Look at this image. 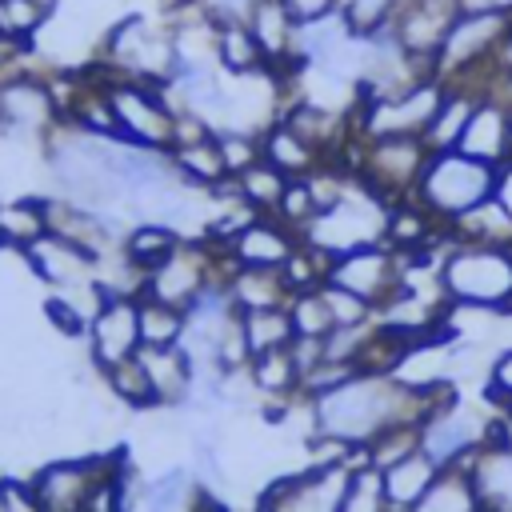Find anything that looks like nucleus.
Returning a JSON list of instances; mask_svg holds the SVG:
<instances>
[{
	"label": "nucleus",
	"instance_id": "obj_15",
	"mask_svg": "<svg viewBox=\"0 0 512 512\" xmlns=\"http://www.w3.org/2000/svg\"><path fill=\"white\" fill-rule=\"evenodd\" d=\"M112 468V460H56L32 476L44 512H80L92 484Z\"/></svg>",
	"mask_w": 512,
	"mask_h": 512
},
{
	"label": "nucleus",
	"instance_id": "obj_4",
	"mask_svg": "<svg viewBox=\"0 0 512 512\" xmlns=\"http://www.w3.org/2000/svg\"><path fill=\"white\" fill-rule=\"evenodd\" d=\"M496 196V168L484 160L464 156L460 148L452 152H432L428 168L412 192V200L440 224L452 228L456 220H464L472 208H480L484 200Z\"/></svg>",
	"mask_w": 512,
	"mask_h": 512
},
{
	"label": "nucleus",
	"instance_id": "obj_14",
	"mask_svg": "<svg viewBox=\"0 0 512 512\" xmlns=\"http://www.w3.org/2000/svg\"><path fill=\"white\" fill-rule=\"evenodd\" d=\"M460 152L472 160H484L492 168L512 160V100L504 92H484L464 136H460Z\"/></svg>",
	"mask_w": 512,
	"mask_h": 512
},
{
	"label": "nucleus",
	"instance_id": "obj_32",
	"mask_svg": "<svg viewBox=\"0 0 512 512\" xmlns=\"http://www.w3.org/2000/svg\"><path fill=\"white\" fill-rule=\"evenodd\" d=\"M176 244H180V232H176V228L148 220V224H140V228H132V232L124 236V256H128L140 272H152L164 256L176 252Z\"/></svg>",
	"mask_w": 512,
	"mask_h": 512
},
{
	"label": "nucleus",
	"instance_id": "obj_6",
	"mask_svg": "<svg viewBox=\"0 0 512 512\" xmlns=\"http://www.w3.org/2000/svg\"><path fill=\"white\" fill-rule=\"evenodd\" d=\"M428 156L432 148L424 144V136H376V140L356 136V152H340L336 164L360 176L388 204H400V200H412L428 168Z\"/></svg>",
	"mask_w": 512,
	"mask_h": 512
},
{
	"label": "nucleus",
	"instance_id": "obj_3",
	"mask_svg": "<svg viewBox=\"0 0 512 512\" xmlns=\"http://www.w3.org/2000/svg\"><path fill=\"white\" fill-rule=\"evenodd\" d=\"M500 412L496 408H480L472 400H464L456 388H448L416 424L420 432V452L444 472V468H468L496 436Z\"/></svg>",
	"mask_w": 512,
	"mask_h": 512
},
{
	"label": "nucleus",
	"instance_id": "obj_33",
	"mask_svg": "<svg viewBox=\"0 0 512 512\" xmlns=\"http://www.w3.org/2000/svg\"><path fill=\"white\" fill-rule=\"evenodd\" d=\"M48 232L44 200H8L0 204V240L12 248H28Z\"/></svg>",
	"mask_w": 512,
	"mask_h": 512
},
{
	"label": "nucleus",
	"instance_id": "obj_31",
	"mask_svg": "<svg viewBox=\"0 0 512 512\" xmlns=\"http://www.w3.org/2000/svg\"><path fill=\"white\" fill-rule=\"evenodd\" d=\"M456 240H472V244H512V216L504 212V204L492 196L480 208H472L464 220H456L448 228Z\"/></svg>",
	"mask_w": 512,
	"mask_h": 512
},
{
	"label": "nucleus",
	"instance_id": "obj_46",
	"mask_svg": "<svg viewBox=\"0 0 512 512\" xmlns=\"http://www.w3.org/2000/svg\"><path fill=\"white\" fill-rule=\"evenodd\" d=\"M460 12H484V16H512V0H460Z\"/></svg>",
	"mask_w": 512,
	"mask_h": 512
},
{
	"label": "nucleus",
	"instance_id": "obj_7",
	"mask_svg": "<svg viewBox=\"0 0 512 512\" xmlns=\"http://www.w3.org/2000/svg\"><path fill=\"white\" fill-rule=\"evenodd\" d=\"M100 64L112 76L168 84L180 68L176 36H172V28H156L144 16H128L116 28H108V36L100 44Z\"/></svg>",
	"mask_w": 512,
	"mask_h": 512
},
{
	"label": "nucleus",
	"instance_id": "obj_22",
	"mask_svg": "<svg viewBox=\"0 0 512 512\" xmlns=\"http://www.w3.org/2000/svg\"><path fill=\"white\" fill-rule=\"evenodd\" d=\"M228 296L240 312H256V308H288L292 288L280 268H240L236 264L228 272Z\"/></svg>",
	"mask_w": 512,
	"mask_h": 512
},
{
	"label": "nucleus",
	"instance_id": "obj_36",
	"mask_svg": "<svg viewBox=\"0 0 512 512\" xmlns=\"http://www.w3.org/2000/svg\"><path fill=\"white\" fill-rule=\"evenodd\" d=\"M52 16L48 0H0V32L28 44Z\"/></svg>",
	"mask_w": 512,
	"mask_h": 512
},
{
	"label": "nucleus",
	"instance_id": "obj_9",
	"mask_svg": "<svg viewBox=\"0 0 512 512\" xmlns=\"http://www.w3.org/2000/svg\"><path fill=\"white\" fill-rule=\"evenodd\" d=\"M444 80L424 76L412 88L396 92V96H380V100H356L352 108V124L356 136L376 140V136H424L440 100H444Z\"/></svg>",
	"mask_w": 512,
	"mask_h": 512
},
{
	"label": "nucleus",
	"instance_id": "obj_50",
	"mask_svg": "<svg viewBox=\"0 0 512 512\" xmlns=\"http://www.w3.org/2000/svg\"><path fill=\"white\" fill-rule=\"evenodd\" d=\"M200 512H224V508H220V504H208V500H204V504H200Z\"/></svg>",
	"mask_w": 512,
	"mask_h": 512
},
{
	"label": "nucleus",
	"instance_id": "obj_48",
	"mask_svg": "<svg viewBox=\"0 0 512 512\" xmlns=\"http://www.w3.org/2000/svg\"><path fill=\"white\" fill-rule=\"evenodd\" d=\"M200 4H212V0H160V8H164V20H172V16L188 12V8H200Z\"/></svg>",
	"mask_w": 512,
	"mask_h": 512
},
{
	"label": "nucleus",
	"instance_id": "obj_40",
	"mask_svg": "<svg viewBox=\"0 0 512 512\" xmlns=\"http://www.w3.org/2000/svg\"><path fill=\"white\" fill-rule=\"evenodd\" d=\"M216 140H220V152H224V164H228V176H232V180H236L244 168H252L256 160H264V148H260V136H256V132L220 128Z\"/></svg>",
	"mask_w": 512,
	"mask_h": 512
},
{
	"label": "nucleus",
	"instance_id": "obj_47",
	"mask_svg": "<svg viewBox=\"0 0 512 512\" xmlns=\"http://www.w3.org/2000/svg\"><path fill=\"white\" fill-rule=\"evenodd\" d=\"M496 200L504 204V212L512 216V160L496 168Z\"/></svg>",
	"mask_w": 512,
	"mask_h": 512
},
{
	"label": "nucleus",
	"instance_id": "obj_42",
	"mask_svg": "<svg viewBox=\"0 0 512 512\" xmlns=\"http://www.w3.org/2000/svg\"><path fill=\"white\" fill-rule=\"evenodd\" d=\"M316 196H312V188H308V180H288V188H284V200H280V208H276V220H284L292 232H304L312 220H316Z\"/></svg>",
	"mask_w": 512,
	"mask_h": 512
},
{
	"label": "nucleus",
	"instance_id": "obj_21",
	"mask_svg": "<svg viewBox=\"0 0 512 512\" xmlns=\"http://www.w3.org/2000/svg\"><path fill=\"white\" fill-rule=\"evenodd\" d=\"M260 148H264V160L272 168H280L288 180H304V176H312L324 164V156L296 128H288L284 120H276V124H268L260 132Z\"/></svg>",
	"mask_w": 512,
	"mask_h": 512
},
{
	"label": "nucleus",
	"instance_id": "obj_17",
	"mask_svg": "<svg viewBox=\"0 0 512 512\" xmlns=\"http://www.w3.org/2000/svg\"><path fill=\"white\" fill-rule=\"evenodd\" d=\"M300 248V232H292L284 220L276 216H256L232 244L228 256L240 268H284L288 256Z\"/></svg>",
	"mask_w": 512,
	"mask_h": 512
},
{
	"label": "nucleus",
	"instance_id": "obj_12",
	"mask_svg": "<svg viewBox=\"0 0 512 512\" xmlns=\"http://www.w3.org/2000/svg\"><path fill=\"white\" fill-rule=\"evenodd\" d=\"M88 348L96 368H116L132 360L144 340H140V296H104L96 316L88 320Z\"/></svg>",
	"mask_w": 512,
	"mask_h": 512
},
{
	"label": "nucleus",
	"instance_id": "obj_23",
	"mask_svg": "<svg viewBox=\"0 0 512 512\" xmlns=\"http://www.w3.org/2000/svg\"><path fill=\"white\" fill-rule=\"evenodd\" d=\"M380 476H384L388 508H392V512H412V508L424 500V492L432 488V480L440 476V468H436V464L416 448V452H408L404 460H396V464L380 468Z\"/></svg>",
	"mask_w": 512,
	"mask_h": 512
},
{
	"label": "nucleus",
	"instance_id": "obj_41",
	"mask_svg": "<svg viewBox=\"0 0 512 512\" xmlns=\"http://www.w3.org/2000/svg\"><path fill=\"white\" fill-rule=\"evenodd\" d=\"M320 292H324V304H328L336 328H356V324H372L376 320V308L368 300H360L356 292L336 288V284H320Z\"/></svg>",
	"mask_w": 512,
	"mask_h": 512
},
{
	"label": "nucleus",
	"instance_id": "obj_26",
	"mask_svg": "<svg viewBox=\"0 0 512 512\" xmlns=\"http://www.w3.org/2000/svg\"><path fill=\"white\" fill-rule=\"evenodd\" d=\"M248 384L272 400H284V396H296L304 388V372L292 356V344L288 348H276V352H260L248 360Z\"/></svg>",
	"mask_w": 512,
	"mask_h": 512
},
{
	"label": "nucleus",
	"instance_id": "obj_43",
	"mask_svg": "<svg viewBox=\"0 0 512 512\" xmlns=\"http://www.w3.org/2000/svg\"><path fill=\"white\" fill-rule=\"evenodd\" d=\"M488 400H492V408H500V404L512 400V344L500 348L488 360Z\"/></svg>",
	"mask_w": 512,
	"mask_h": 512
},
{
	"label": "nucleus",
	"instance_id": "obj_35",
	"mask_svg": "<svg viewBox=\"0 0 512 512\" xmlns=\"http://www.w3.org/2000/svg\"><path fill=\"white\" fill-rule=\"evenodd\" d=\"M340 512H392L388 508V496H384L380 468H372V464L352 468L348 488H344V500H340Z\"/></svg>",
	"mask_w": 512,
	"mask_h": 512
},
{
	"label": "nucleus",
	"instance_id": "obj_2",
	"mask_svg": "<svg viewBox=\"0 0 512 512\" xmlns=\"http://www.w3.org/2000/svg\"><path fill=\"white\" fill-rule=\"evenodd\" d=\"M440 288L452 308L512 312V244H472L448 232L440 252Z\"/></svg>",
	"mask_w": 512,
	"mask_h": 512
},
{
	"label": "nucleus",
	"instance_id": "obj_20",
	"mask_svg": "<svg viewBox=\"0 0 512 512\" xmlns=\"http://www.w3.org/2000/svg\"><path fill=\"white\" fill-rule=\"evenodd\" d=\"M480 96H484V92H476V88H468V84H448V88H444V100H440V108H436L428 132H424V144H428L432 152H452V148H460V136H464V128H468V120H472Z\"/></svg>",
	"mask_w": 512,
	"mask_h": 512
},
{
	"label": "nucleus",
	"instance_id": "obj_24",
	"mask_svg": "<svg viewBox=\"0 0 512 512\" xmlns=\"http://www.w3.org/2000/svg\"><path fill=\"white\" fill-rule=\"evenodd\" d=\"M148 380H152V392H156V404H188V388H192V364L188 356L176 348H140L136 352Z\"/></svg>",
	"mask_w": 512,
	"mask_h": 512
},
{
	"label": "nucleus",
	"instance_id": "obj_18",
	"mask_svg": "<svg viewBox=\"0 0 512 512\" xmlns=\"http://www.w3.org/2000/svg\"><path fill=\"white\" fill-rule=\"evenodd\" d=\"M248 24H252V36L264 48V60H268L272 72L300 68L296 64V28L300 24L284 8V0H256L252 12H248Z\"/></svg>",
	"mask_w": 512,
	"mask_h": 512
},
{
	"label": "nucleus",
	"instance_id": "obj_49",
	"mask_svg": "<svg viewBox=\"0 0 512 512\" xmlns=\"http://www.w3.org/2000/svg\"><path fill=\"white\" fill-rule=\"evenodd\" d=\"M508 444H512V428H508ZM500 512H512V488H508V504H504Z\"/></svg>",
	"mask_w": 512,
	"mask_h": 512
},
{
	"label": "nucleus",
	"instance_id": "obj_37",
	"mask_svg": "<svg viewBox=\"0 0 512 512\" xmlns=\"http://www.w3.org/2000/svg\"><path fill=\"white\" fill-rule=\"evenodd\" d=\"M288 316H292L296 336H308V340H324V336L336 328L320 288H312V292H292V300H288Z\"/></svg>",
	"mask_w": 512,
	"mask_h": 512
},
{
	"label": "nucleus",
	"instance_id": "obj_39",
	"mask_svg": "<svg viewBox=\"0 0 512 512\" xmlns=\"http://www.w3.org/2000/svg\"><path fill=\"white\" fill-rule=\"evenodd\" d=\"M104 376H108L112 392H116L124 404H132V408H148V404H156V392H152V380H148V372H144L140 356H132V360H124V364L108 368Z\"/></svg>",
	"mask_w": 512,
	"mask_h": 512
},
{
	"label": "nucleus",
	"instance_id": "obj_11",
	"mask_svg": "<svg viewBox=\"0 0 512 512\" xmlns=\"http://www.w3.org/2000/svg\"><path fill=\"white\" fill-rule=\"evenodd\" d=\"M352 464H312L288 480H276L256 512H340Z\"/></svg>",
	"mask_w": 512,
	"mask_h": 512
},
{
	"label": "nucleus",
	"instance_id": "obj_8",
	"mask_svg": "<svg viewBox=\"0 0 512 512\" xmlns=\"http://www.w3.org/2000/svg\"><path fill=\"white\" fill-rule=\"evenodd\" d=\"M108 100L116 112V128L120 140L140 144V148H172L176 136V104L168 100L164 84H148V80H128V76H112L108 80Z\"/></svg>",
	"mask_w": 512,
	"mask_h": 512
},
{
	"label": "nucleus",
	"instance_id": "obj_34",
	"mask_svg": "<svg viewBox=\"0 0 512 512\" xmlns=\"http://www.w3.org/2000/svg\"><path fill=\"white\" fill-rule=\"evenodd\" d=\"M188 316L172 304H160L152 296H140V340L144 348H176L184 336Z\"/></svg>",
	"mask_w": 512,
	"mask_h": 512
},
{
	"label": "nucleus",
	"instance_id": "obj_10",
	"mask_svg": "<svg viewBox=\"0 0 512 512\" xmlns=\"http://www.w3.org/2000/svg\"><path fill=\"white\" fill-rule=\"evenodd\" d=\"M404 264H408V252H396L392 244H368V248H356V252L336 256L328 264V280L324 284L348 288V292H356L360 300H368L380 312L400 292Z\"/></svg>",
	"mask_w": 512,
	"mask_h": 512
},
{
	"label": "nucleus",
	"instance_id": "obj_51",
	"mask_svg": "<svg viewBox=\"0 0 512 512\" xmlns=\"http://www.w3.org/2000/svg\"><path fill=\"white\" fill-rule=\"evenodd\" d=\"M508 100H512V92H508Z\"/></svg>",
	"mask_w": 512,
	"mask_h": 512
},
{
	"label": "nucleus",
	"instance_id": "obj_44",
	"mask_svg": "<svg viewBox=\"0 0 512 512\" xmlns=\"http://www.w3.org/2000/svg\"><path fill=\"white\" fill-rule=\"evenodd\" d=\"M0 512H44L32 480H0Z\"/></svg>",
	"mask_w": 512,
	"mask_h": 512
},
{
	"label": "nucleus",
	"instance_id": "obj_19",
	"mask_svg": "<svg viewBox=\"0 0 512 512\" xmlns=\"http://www.w3.org/2000/svg\"><path fill=\"white\" fill-rule=\"evenodd\" d=\"M216 64L236 80L240 76H260L268 68L264 48L256 44L248 16H220L216 20Z\"/></svg>",
	"mask_w": 512,
	"mask_h": 512
},
{
	"label": "nucleus",
	"instance_id": "obj_30",
	"mask_svg": "<svg viewBox=\"0 0 512 512\" xmlns=\"http://www.w3.org/2000/svg\"><path fill=\"white\" fill-rule=\"evenodd\" d=\"M284 188H288V176L280 168H272L268 160H256L252 168H244L236 176V192L244 204H252L260 216H276L280 200H284Z\"/></svg>",
	"mask_w": 512,
	"mask_h": 512
},
{
	"label": "nucleus",
	"instance_id": "obj_16",
	"mask_svg": "<svg viewBox=\"0 0 512 512\" xmlns=\"http://www.w3.org/2000/svg\"><path fill=\"white\" fill-rule=\"evenodd\" d=\"M60 124L56 96L48 80L24 72L8 84H0V128H20V132H44Z\"/></svg>",
	"mask_w": 512,
	"mask_h": 512
},
{
	"label": "nucleus",
	"instance_id": "obj_29",
	"mask_svg": "<svg viewBox=\"0 0 512 512\" xmlns=\"http://www.w3.org/2000/svg\"><path fill=\"white\" fill-rule=\"evenodd\" d=\"M204 496L188 468H172L144 488V512H200Z\"/></svg>",
	"mask_w": 512,
	"mask_h": 512
},
{
	"label": "nucleus",
	"instance_id": "obj_1",
	"mask_svg": "<svg viewBox=\"0 0 512 512\" xmlns=\"http://www.w3.org/2000/svg\"><path fill=\"white\" fill-rule=\"evenodd\" d=\"M456 384H440L432 392H416L400 384L392 372H352L336 388L308 400L312 436L340 440L348 448H368L380 432L396 424H420L424 412Z\"/></svg>",
	"mask_w": 512,
	"mask_h": 512
},
{
	"label": "nucleus",
	"instance_id": "obj_28",
	"mask_svg": "<svg viewBox=\"0 0 512 512\" xmlns=\"http://www.w3.org/2000/svg\"><path fill=\"white\" fill-rule=\"evenodd\" d=\"M240 328H244V344H248L252 356L288 348V344L296 340V328H292L288 308H256V312H240Z\"/></svg>",
	"mask_w": 512,
	"mask_h": 512
},
{
	"label": "nucleus",
	"instance_id": "obj_25",
	"mask_svg": "<svg viewBox=\"0 0 512 512\" xmlns=\"http://www.w3.org/2000/svg\"><path fill=\"white\" fill-rule=\"evenodd\" d=\"M168 156H172L176 176L192 188H220L224 180H232L216 132L204 140H192V144H176V148H168Z\"/></svg>",
	"mask_w": 512,
	"mask_h": 512
},
{
	"label": "nucleus",
	"instance_id": "obj_27",
	"mask_svg": "<svg viewBox=\"0 0 512 512\" xmlns=\"http://www.w3.org/2000/svg\"><path fill=\"white\" fill-rule=\"evenodd\" d=\"M412 512H488L468 468H444Z\"/></svg>",
	"mask_w": 512,
	"mask_h": 512
},
{
	"label": "nucleus",
	"instance_id": "obj_45",
	"mask_svg": "<svg viewBox=\"0 0 512 512\" xmlns=\"http://www.w3.org/2000/svg\"><path fill=\"white\" fill-rule=\"evenodd\" d=\"M284 8L292 12L296 24H312V20L336 16L340 12V0H284Z\"/></svg>",
	"mask_w": 512,
	"mask_h": 512
},
{
	"label": "nucleus",
	"instance_id": "obj_13",
	"mask_svg": "<svg viewBox=\"0 0 512 512\" xmlns=\"http://www.w3.org/2000/svg\"><path fill=\"white\" fill-rule=\"evenodd\" d=\"M28 264L36 268L40 280H48L56 292H72V288H92L96 276H100V256H92L88 248L56 236V232H44L40 240H32L24 248Z\"/></svg>",
	"mask_w": 512,
	"mask_h": 512
},
{
	"label": "nucleus",
	"instance_id": "obj_5",
	"mask_svg": "<svg viewBox=\"0 0 512 512\" xmlns=\"http://www.w3.org/2000/svg\"><path fill=\"white\" fill-rule=\"evenodd\" d=\"M388 212H392V204L380 192H372L360 176H352L348 192L332 208L316 212V220L300 232V240L336 260L344 252L384 244L388 240Z\"/></svg>",
	"mask_w": 512,
	"mask_h": 512
},
{
	"label": "nucleus",
	"instance_id": "obj_38",
	"mask_svg": "<svg viewBox=\"0 0 512 512\" xmlns=\"http://www.w3.org/2000/svg\"><path fill=\"white\" fill-rule=\"evenodd\" d=\"M400 0H340V16L352 28V36H376L396 24Z\"/></svg>",
	"mask_w": 512,
	"mask_h": 512
}]
</instances>
